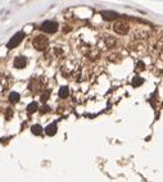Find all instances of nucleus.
<instances>
[{
	"label": "nucleus",
	"instance_id": "nucleus-11",
	"mask_svg": "<svg viewBox=\"0 0 163 182\" xmlns=\"http://www.w3.org/2000/svg\"><path fill=\"white\" fill-rule=\"evenodd\" d=\"M31 132L36 136H40L42 133V127L40 126V124H33V126L31 127Z\"/></svg>",
	"mask_w": 163,
	"mask_h": 182
},
{
	"label": "nucleus",
	"instance_id": "nucleus-9",
	"mask_svg": "<svg viewBox=\"0 0 163 182\" xmlns=\"http://www.w3.org/2000/svg\"><path fill=\"white\" fill-rule=\"evenodd\" d=\"M59 98L60 99H66V98H68V95H69V89L67 87V86H63V87H60L59 89Z\"/></svg>",
	"mask_w": 163,
	"mask_h": 182
},
{
	"label": "nucleus",
	"instance_id": "nucleus-18",
	"mask_svg": "<svg viewBox=\"0 0 163 182\" xmlns=\"http://www.w3.org/2000/svg\"><path fill=\"white\" fill-rule=\"evenodd\" d=\"M13 114V112H12V109L11 108H8V111H7V113H5V117H7V119H9L11 118V116Z\"/></svg>",
	"mask_w": 163,
	"mask_h": 182
},
{
	"label": "nucleus",
	"instance_id": "nucleus-14",
	"mask_svg": "<svg viewBox=\"0 0 163 182\" xmlns=\"http://www.w3.org/2000/svg\"><path fill=\"white\" fill-rule=\"evenodd\" d=\"M145 69V64H144V62L143 60H139L137 63H136V71H144Z\"/></svg>",
	"mask_w": 163,
	"mask_h": 182
},
{
	"label": "nucleus",
	"instance_id": "nucleus-10",
	"mask_svg": "<svg viewBox=\"0 0 163 182\" xmlns=\"http://www.w3.org/2000/svg\"><path fill=\"white\" fill-rule=\"evenodd\" d=\"M20 98H21V96H20V94L16 93V91H13V93L9 94V102H11L12 104L20 102Z\"/></svg>",
	"mask_w": 163,
	"mask_h": 182
},
{
	"label": "nucleus",
	"instance_id": "nucleus-8",
	"mask_svg": "<svg viewBox=\"0 0 163 182\" xmlns=\"http://www.w3.org/2000/svg\"><path fill=\"white\" fill-rule=\"evenodd\" d=\"M104 41H105V45H107L108 47H112L117 44V40H116V37H113V36H105L104 37Z\"/></svg>",
	"mask_w": 163,
	"mask_h": 182
},
{
	"label": "nucleus",
	"instance_id": "nucleus-5",
	"mask_svg": "<svg viewBox=\"0 0 163 182\" xmlns=\"http://www.w3.org/2000/svg\"><path fill=\"white\" fill-rule=\"evenodd\" d=\"M100 16L103 17L104 21H108V22H112V21H116L117 18L119 17V14L114 11H103L100 12Z\"/></svg>",
	"mask_w": 163,
	"mask_h": 182
},
{
	"label": "nucleus",
	"instance_id": "nucleus-2",
	"mask_svg": "<svg viewBox=\"0 0 163 182\" xmlns=\"http://www.w3.org/2000/svg\"><path fill=\"white\" fill-rule=\"evenodd\" d=\"M113 30L116 33H118V35H127L128 31H130V25H128V22L127 21H123V20H119L117 21L116 23H114V26H113Z\"/></svg>",
	"mask_w": 163,
	"mask_h": 182
},
{
	"label": "nucleus",
	"instance_id": "nucleus-7",
	"mask_svg": "<svg viewBox=\"0 0 163 182\" xmlns=\"http://www.w3.org/2000/svg\"><path fill=\"white\" fill-rule=\"evenodd\" d=\"M57 123H50L49 126H48L46 128H45V133L48 136H54L55 133H57Z\"/></svg>",
	"mask_w": 163,
	"mask_h": 182
},
{
	"label": "nucleus",
	"instance_id": "nucleus-12",
	"mask_svg": "<svg viewBox=\"0 0 163 182\" xmlns=\"http://www.w3.org/2000/svg\"><path fill=\"white\" fill-rule=\"evenodd\" d=\"M37 109H39V105H37V103L36 102H32V103H30L27 105V112L28 113H33V112H36Z\"/></svg>",
	"mask_w": 163,
	"mask_h": 182
},
{
	"label": "nucleus",
	"instance_id": "nucleus-17",
	"mask_svg": "<svg viewBox=\"0 0 163 182\" xmlns=\"http://www.w3.org/2000/svg\"><path fill=\"white\" fill-rule=\"evenodd\" d=\"M49 107H48V105H44V107H41L40 108V113H42V114H44V113H46V112H49Z\"/></svg>",
	"mask_w": 163,
	"mask_h": 182
},
{
	"label": "nucleus",
	"instance_id": "nucleus-15",
	"mask_svg": "<svg viewBox=\"0 0 163 182\" xmlns=\"http://www.w3.org/2000/svg\"><path fill=\"white\" fill-rule=\"evenodd\" d=\"M49 95H50V91H45V93L41 95V100H42V102H46V100L49 99Z\"/></svg>",
	"mask_w": 163,
	"mask_h": 182
},
{
	"label": "nucleus",
	"instance_id": "nucleus-4",
	"mask_svg": "<svg viewBox=\"0 0 163 182\" xmlns=\"http://www.w3.org/2000/svg\"><path fill=\"white\" fill-rule=\"evenodd\" d=\"M40 28H41V31H44L46 33H54L58 31V23L54 21H45L40 26Z\"/></svg>",
	"mask_w": 163,
	"mask_h": 182
},
{
	"label": "nucleus",
	"instance_id": "nucleus-3",
	"mask_svg": "<svg viewBox=\"0 0 163 182\" xmlns=\"http://www.w3.org/2000/svg\"><path fill=\"white\" fill-rule=\"evenodd\" d=\"M23 39H25V32H22V31L17 32L16 35L9 40V42L7 44V47H8V49H14V47H17L18 45L21 44Z\"/></svg>",
	"mask_w": 163,
	"mask_h": 182
},
{
	"label": "nucleus",
	"instance_id": "nucleus-6",
	"mask_svg": "<svg viewBox=\"0 0 163 182\" xmlns=\"http://www.w3.org/2000/svg\"><path fill=\"white\" fill-rule=\"evenodd\" d=\"M13 65H14V68H17V69L25 68V67L27 65V59L25 58V56H17L13 62Z\"/></svg>",
	"mask_w": 163,
	"mask_h": 182
},
{
	"label": "nucleus",
	"instance_id": "nucleus-1",
	"mask_svg": "<svg viewBox=\"0 0 163 182\" xmlns=\"http://www.w3.org/2000/svg\"><path fill=\"white\" fill-rule=\"evenodd\" d=\"M32 45H33V47H35L36 50L42 51V50L46 49L48 45H49V40H48V37L44 36V35H37V36L33 37Z\"/></svg>",
	"mask_w": 163,
	"mask_h": 182
},
{
	"label": "nucleus",
	"instance_id": "nucleus-13",
	"mask_svg": "<svg viewBox=\"0 0 163 182\" xmlns=\"http://www.w3.org/2000/svg\"><path fill=\"white\" fill-rule=\"evenodd\" d=\"M143 82H144V80H143L141 77H139V76H135V77L132 78V82H131V85L134 86V87H137V86L143 85Z\"/></svg>",
	"mask_w": 163,
	"mask_h": 182
},
{
	"label": "nucleus",
	"instance_id": "nucleus-16",
	"mask_svg": "<svg viewBox=\"0 0 163 182\" xmlns=\"http://www.w3.org/2000/svg\"><path fill=\"white\" fill-rule=\"evenodd\" d=\"M158 50H159V54L163 55V40L158 42Z\"/></svg>",
	"mask_w": 163,
	"mask_h": 182
}]
</instances>
